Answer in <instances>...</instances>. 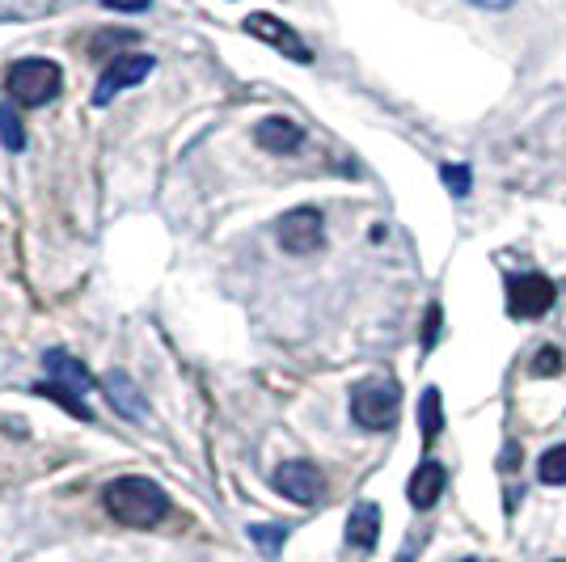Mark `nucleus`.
<instances>
[{
  "instance_id": "obj_2",
  "label": "nucleus",
  "mask_w": 566,
  "mask_h": 562,
  "mask_svg": "<svg viewBox=\"0 0 566 562\" xmlns=\"http://www.w3.org/2000/svg\"><path fill=\"white\" fill-rule=\"evenodd\" d=\"M43 368H47V381L38 385V394L55 398L68 415H77L81 423H89V419H93V410L85 406V394L93 389V376L85 373L81 360H73L68 351L52 348L47 355H43Z\"/></svg>"
},
{
  "instance_id": "obj_19",
  "label": "nucleus",
  "mask_w": 566,
  "mask_h": 562,
  "mask_svg": "<svg viewBox=\"0 0 566 562\" xmlns=\"http://www.w3.org/2000/svg\"><path fill=\"white\" fill-rule=\"evenodd\" d=\"M533 373H537V376H558V373H563V351L541 348L537 355H533Z\"/></svg>"
},
{
  "instance_id": "obj_21",
  "label": "nucleus",
  "mask_w": 566,
  "mask_h": 562,
  "mask_svg": "<svg viewBox=\"0 0 566 562\" xmlns=\"http://www.w3.org/2000/svg\"><path fill=\"white\" fill-rule=\"evenodd\" d=\"M107 9H119V13H144L153 0H102Z\"/></svg>"
},
{
  "instance_id": "obj_20",
  "label": "nucleus",
  "mask_w": 566,
  "mask_h": 562,
  "mask_svg": "<svg viewBox=\"0 0 566 562\" xmlns=\"http://www.w3.org/2000/svg\"><path fill=\"white\" fill-rule=\"evenodd\" d=\"M440 321H444L440 305H428V318H423V351H432L435 343H440Z\"/></svg>"
},
{
  "instance_id": "obj_4",
  "label": "nucleus",
  "mask_w": 566,
  "mask_h": 562,
  "mask_svg": "<svg viewBox=\"0 0 566 562\" xmlns=\"http://www.w3.org/2000/svg\"><path fill=\"white\" fill-rule=\"evenodd\" d=\"M398 385L393 381H364L351 394V419L368 431H389L398 423Z\"/></svg>"
},
{
  "instance_id": "obj_16",
  "label": "nucleus",
  "mask_w": 566,
  "mask_h": 562,
  "mask_svg": "<svg viewBox=\"0 0 566 562\" xmlns=\"http://www.w3.org/2000/svg\"><path fill=\"white\" fill-rule=\"evenodd\" d=\"M537 478L545 482V486H563L566 482V444H554V449L541 453Z\"/></svg>"
},
{
  "instance_id": "obj_11",
  "label": "nucleus",
  "mask_w": 566,
  "mask_h": 562,
  "mask_svg": "<svg viewBox=\"0 0 566 562\" xmlns=\"http://www.w3.org/2000/svg\"><path fill=\"white\" fill-rule=\"evenodd\" d=\"M444 486H448V474H444V465L440 461H423L419 470H414V478L406 486V495H410V504L419 511H428L440 504V495H444Z\"/></svg>"
},
{
  "instance_id": "obj_1",
  "label": "nucleus",
  "mask_w": 566,
  "mask_h": 562,
  "mask_svg": "<svg viewBox=\"0 0 566 562\" xmlns=\"http://www.w3.org/2000/svg\"><path fill=\"white\" fill-rule=\"evenodd\" d=\"M102 504H107V511L119 525H127V529H153V525H162L165 511H169V495L153 478L127 474V478H114L102 491Z\"/></svg>"
},
{
  "instance_id": "obj_22",
  "label": "nucleus",
  "mask_w": 566,
  "mask_h": 562,
  "mask_svg": "<svg viewBox=\"0 0 566 562\" xmlns=\"http://www.w3.org/2000/svg\"><path fill=\"white\" fill-rule=\"evenodd\" d=\"M469 4H478V9H512L515 0H469Z\"/></svg>"
},
{
  "instance_id": "obj_5",
  "label": "nucleus",
  "mask_w": 566,
  "mask_h": 562,
  "mask_svg": "<svg viewBox=\"0 0 566 562\" xmlns=\"http://www.w3.org/2000/svg\"><path fill=\"white\" fill-rule=\"evenodd\" d=\"M558 300V288L554 279H545L541 271H529V275H508V313L515 321H537L554 309Z\"/></svg>"
},
{
  "instance_id": "obj_7",
  "label": "nucleus",
  "mask_w": 566,
  "mask_h": 562,
  "mask_svg": "<svg viewBox=\"0 0 566 562\" xmlns=\"http://www.w3.org/2000/svg\"><path fill=\"white\" fill-rule=\"evenodd\" d=\"M270 486H275L284 499L300 504V508L322 504V495H325L322 470H318V465H309V461H284V465L270 474Z\"/></svg>"
},
{
  "instance_id": "obj_10",
  "label": "nucleus",
  "mask_w": 566,
  "mask_h": 562,
  "mask_svg": "<svg viewBox=\"0 0 566 562\" xmlns=\"http://www.w3.org/2000/svg\"><path fill=\"white\" fill-rule=\"evenodd\" d=\"M254 140H258V148L284 157V153H297L300 144H304V128L292 123V119H284V114H270V119H263V123L254 128Z\"/></svg>"
},
{
  "instance_id": "obj_17",
  "label": "nucleus",
  "mask_w": 566,
  "mask_h": 562,
  "mask_svg": "<svg viewBox=\"0 0 566 562\" xmlns=\"http://www.w3.org/2000/svg\"><path fill=\"white\" fill-rule=\"evenodd\" d=\"M440 178H444V187L453 199H465L469 190H474V174H469V165H457V161H444L440 165Z\"/></svg>"
},
{
  "instance_id": "obj_12",
  "label": "nucleus",
  "mask_w": 566,
  "mask_h": 562,
  "mask_svg": "<svg viewBox=\"0 0 566 562\" xmlns=\"http://www.w3.org/2000/svg\"><path fill=\"white\" fill-rule=\"evenodd\" d=\"M377 537H380V508L377 504H355L347 516V546L359 550V554H373L377 550Z\"/></svg>"
},
{
  "instance_id": "obj_6",
  "label": "nucleus",
  "mask_w": 566,
  "mask_h": 562,
  "mask_svg": "<svg viewBox=\"0 0 566 562\" xmlns=\"http://www.w3.org/2000/svg\"><path fill=\"white\" fill-rule=\"evenodd\" d=\"M153 68H157L153 55H114L107 68H102L98 85H93V107H110L123 89H132V85L153 77Z\"/></svg>"
},
{
  "instance_id": "obj_18",
  "label": "nucleus",
  "mask_w": 566,
  "mask_h": 562,
  "mask_svg": "<svg viewBox=\"0 0 566 562\" xmlns=\"http://www.w3.org/2000/svg\"><path fill=\"white\" fill-rule=\"evenodd\" d=\"M249 537H254V546H258L267 559H275V554L284 550V537H288V529H279V525H249Z\"/></svg>"
},
{
  "instance_id": "obj_14",
  "label": "nucleus",
  "mask_w": 566,
  "mask_h": 562,
  "mask_svg": "<svg viewBox=\"0 0 566 562\" xmlns=\"http://www.w3.org/2000/svg\"><path fill=\"white\" fill-rule=\"evenodd\" d=\"M419 428H423V440L432 444L435 436L444 431V401H440V389H423V398H419Z\"/></svg>"
},
{
  "instance_id": "obj_8",
  "label": "nucleus",
  "mask_w": 566,
  "mask_h": 562,
  "mask_svg": "<svg viewBox=\"0 0 566 562\" xmlns=\"http://www.w3.org/2000/svg\"><path fill=\"white\" fill-rule=\"evenodd\" d=\"M242 30H249L258 43H267V47H275V52H284L288 59H297V64H313V52L304 47V38H300L288 22H279L275 13H249V18L242 22Z\"/></svg>"
},
{
  "instance_id": "obj_23",
  "label": "nucleus",
  "mask_w": 566,
  "mask_h": 562,
  "mask_svg": "<svg viewBox=\"0 0 566 562\" xmlns=\"http://www.w3.org/2000/svg\"><path fill=\"white\" fill-rule=\"evenodd\" d=\"M460 562H486V559H460Z\"/></svg>"
},
{
  "instance_id": "obj_13",
  "label": "nucleus",
  "mask_w": 566,
  "mask_h": 562,
  "mask_svg": "<svg viewBox=\"0 0 566 562\" xmlns=\"http://www.w3.org/2000/svg\"><path fill=\"white\" fill-rule=\"evenodd\" d=\"M107 389H110V398H114V406L127 415V419H140L144 415V406H140V389L132 385V376L127 373H110L107 376Z\"/></svg>"
},
{
  "instance_id": "obj_3",
  "label": "nucleus",
  "mask_w": 566,
  "mask_h": 562,
  "mask_svg": "<svg viewBox=\"0 0 566 562\" xmlns=\"http://www.w3.org/2000/svg\"><path fill=\"white\" fill-rule=\"evenodd\" d=\"M59 89H64V73L55 59L34 55V59H18L9 68V98L18 107H47L52 98H59Z\"/></svg>"
},
{
  "instance_id": "obj_9",
  "label": "nucleus",
  "mask_w": 566,
  "mask_h": 562,
  "mask_svg": "<svg viewBox=\"0 0 566 562\" xmlns=\"http://www.w3.org/2000/svg\"><path fill=\"white\" fill-rule=\"evenodd\" d=\"M325 241V216L318 208H292L279 220V245L288 254H313Z\"/></svg>"
},
{
  "instance_id": "obj_15",
  "label": "nucleus",
  "mask_w": 566,
  "mask_h": 562,
  "mask_svg": "<svg viewBox=\"0 0 566 562\" xmlns=\"http://www.w3.org/2000/svg\"><path fill=\"white\" fill-rule=\"evenodd\" d=\"M0 144L9 148V153H22L26 148V128H22V114L9 107H0Z\"/></svg>"
}]
</instances>
